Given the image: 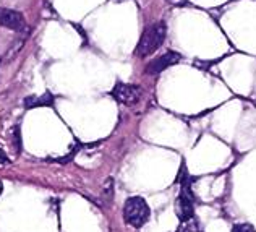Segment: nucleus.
<instances>
[{"mask_svg": "<svg viewBox=\"0 0 256 232\" xmlns=\"http://www.w3.org/2000/svg\"><path fill=\"white\" fill-rule=\"evenodd\" d=\"M13 136H15V151L20 153V149H22V140H20V128H15V130H13Z\"/></svg>", "mask_w": 256, "mask_h": 232, "instance_id": "9", "label": "nucleus"}, {"mask_svg": "<svg viewBox=\"0 0 256 232\" xmlns=\"http://www.w3.org/2000/svg\"><path fill=\"white\" fill-rule=\"evenodd\" d=\"M2 190H4V188H2V185H0V193H2Z\"/></svg>", "mask_w": 256, "mask_h": 232, "instance_id": "11", "label": "nucleus"}, {"mask_svg": "<svg viewBox=\"0 0 256 232\" xmlns=\"http://www.w3.org/2000/svg\"><path fill=\"white\" fill-rule=\"evenodd\" d=\"M5 162H8V158L4 153V149H0V164H5Z\"/></svg>", "mask_w": 256, "mask_h": 232, "instance_id": "10", "label": "nucleus"}, {"mask_svg": "<svg viewBox=\"0 0 256 232\" xmlns=\"http://www.w3.org/2000/svg\"><path fill=\"white\" fill-rule=\"evenodd\" d=\"M175 214L182 222H188L194 214V196L190 185L182 187L178 198L175 200Z\"/></svg>", "mask_w": 256, "mask_h": 232, "instance_id": "3", "label": "nucleus"}, {"mask_svg": "<svg viewBox=\"0 0 256 232\" xmlns=\"http://www.w3.org/2000/svg\"><path fill=\"white\" fill-rule=\"evenodd\" d=\"M230 232H256V229L250 222H238V224H234Z\"/></svg>", "mask_w": 256, "mask_h": 232, "instance_id": "8", "label": "nucleus"}, {"mask_svg": "<svg viewBox=\"0 0 256 232\" xmlns=\"http://www.w3.org/2000/svg\"><path fill=\"white\" fill-rule=\"evenodd\" d=\"M177 62H180V56H178L177 52L169 51V52L162 54L160 57L154 59L152 62L148 64V67H146V73H150V75L160 73L162 70H166V68L172 67L174 64H177Z\"/></svg>", "mask_w": 256, "mask_h": 232, "instance_id": "6", "label": "nucleus"}, {"mask_svg": "<svg viewBox=\"0 0 256 232\" xmlns=\"http://www.w3.org/2000/svg\"><path fill=\"white\" fill-rule=\"evenodd\" d=\"M150 206L141 196H132L124 204V219L133 227H143L150 219Z\"/></svg>", "mask_w": 256, "mask_h": 232, "instance_id": "2", "label": "nucleus"}, {"mask_svg": "<svg viewBox=\"0 0 256 232\" xmlns=\"http://www.w3.org/2000/svg\"><path fill=\"white\" fill-rule=\"evenodd\" d=\"M167 34V28L164 23H156L150 26L141 36L138 47H136V56L138 57H148L152 52H156L160 46H162Z\"/></svg>", "mask_w": 256, "mask_h": 232, "instance_id": "1", "label": "nucleus"}, {"mask_svg": "<svg viewBox=\"0 0 256 232\" xmlns=\"http://www.w3.org/2000/svg\"><path fill=\"white\" fill-rule=\"evenodd\" d=\"M0 25H2L4 28H8L13 31H23L26 28V22L22 13L10 10V9L0 10Z\"/></svg>", "mask_w": 256, "mask_h": 232, "instance_id": "5", "label": "nucleus"}, {"mask_svg": "<svg viewBox=\"0 0 256 232\" xmlns=\"http://www.w3.org/2000/svg\"><path fill=\"white\" fill-rule=\"evenodd\" d=\"M169 2H175V0H169Z\"/></svg>", "mask_w": 256, "mask_h": 232, "instance_id": "12", "label": "nucleus"}, {"mask_svg": "<svg viewBox=\"0 0 256 232\" xmlns=\"http://www.w3.org/2000/svg\"><path fill=\"white\" fill-rule=\"evenodd\" d=\"M54 104V96L50 93H44L42 96H30L24 99L26 109H34V107H50Z\"/></svg>", "mask_w": 256, "mask_h": 232, "instance_id": "7", "label": "nucleus"}, {"mask_svg": "<svg viewBox=\"0 0 256 232\" xmlns=\"http://www.w3.org/2000/svg\"><path fill=\"white\" fill-rule=\"evenodd\" d=\"M112 96L116 98L120 104L125 106H133L136 104L141 98V90L134 85L128 83H117L112 90Z\"/></svg>", "mask_w": 256, "mask_h": 232, "instance_id": "4", "label": "nucleus"}]
</instances>
